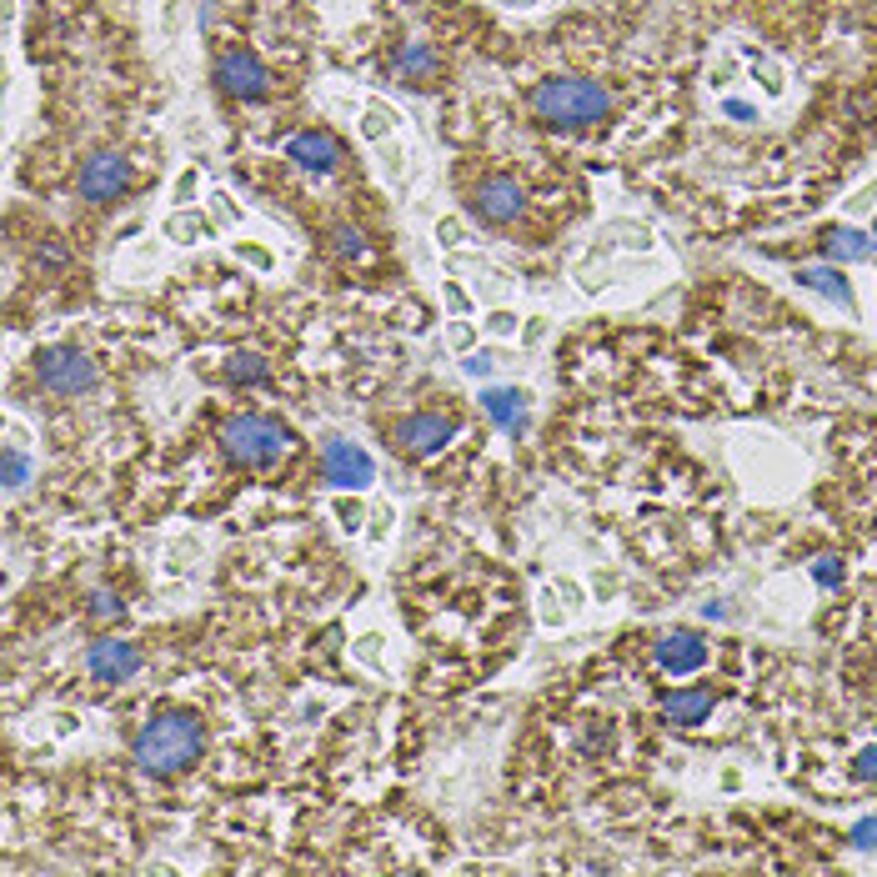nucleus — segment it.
<instances>
[{"mask_svg":"<svg viewBox=\"0 0 877 877\" xmlns=\"http://www.w3.org/2000/svg\"><path fill=\"white\" fill-rule=\"evenodd\" d=\"M226 376L241 381V386H256V381L271 376V366H266V356H256V351H236V356H226Z\"/></svg>","mask_w":877,"mask_h":877,"instance_id":"a211bd4d","label":"nucleus"},{"mask_svg":"<svg viewBox=\"0 0 877 877\" xmlns=\"http://www.w3.org/2000/svg\"><path fill=\"white\" fill-rule=\"evenodd\" d=\"M31 472H36L31 457H21L16 447H6V492H21V487L31 482Z\"/></svg>","mask_w":877,"mask_h":877,"instance_id":"6ab92c4d","label":"nucleus"},{"mask_svg":"<svg viewBox=\"0 0 877 877\" xmlns=\"http://www.w3.org/2000/svg\"><path fill=\"white\" fill-rule=\"evenodd\" d=\"M852 842H857V847H867V852H872V847H877V817H862V822H857V827H852Z\"/></svg>","mask_w":877,"mask_h":877,"instance_id":"5701e85b","label":"nucleus"},{"mask_svg":"<svg viewBox=\"0 0 877 877\" xmlns=\"http://www.w3.org/2000/svg\"><path fill=\"white\" fill-rule=\"evenodd\" d=\"M532 111L542 126H562V131H582V126H597L607 121L612 111V96L597 86V81H582V76H552L532 91Z\"/></svg>","mask_w":877,"mask_h":877,"instance_id":"f03ea898","label":"nucleus"},{"mask_svg":"<svg viewBox=\"0 0 877 877\" xmlns=\"http://www.w3.org/2000/svg\"><path fill=\"white\" fill-rule=\"evenodd\" d=\"M797 281H802V286H812V291H822V296H832L837 306H852V286H847V276H842V271H832V266H802V271H797Z\"/></svg>","mask_w":877,"mask_h":877,"instance_id":"2eb2a0df","label":"nucleus"},{"mask_svg":"<svg viewBox=\"0 0 877 877\" xmlns=\"http://www.w3.org/2000/svg\"><path fill=\"white\" fill-rule=\"evenodd\" d=\"M657 662L667 667V672H697L702 662H707V642L697 637V632H672V637H662L657 642Z\"/></svg>","mask_w":877,"mask_h":877,"instance_id":"ddd939ff","label":"nucleus"},{"mask_svg":"<svg viewBox=\"0 0 877 877\" xmlns=\"http://www.w3.org/2000/svg\"><path fill=\"white\" fill-rule=\"evenodd\" d=\"M452 436H457V416H447V411H416V416L396 421L391 447L406 452V457H436Z\"/></svg>","mask_w":877,"mask_h":877,"instance_id":"39448f33","label":"nucleus"},{"mask_svg":"<svg viewBox=\"0 0 877 877\" xmlns=\"http://www.w3.org/2000/svg\"><path fill=\"white\" fill-rule=\"evenodd\" d=\"M86 672H91L96 682H131V677L141 672V647H136V642H121V637H101V642H91V652H86Z\"/></svg>","mask_w":877,"mask_h":877,"instance_id":"9d476101","label":"nucleus"},{"mask_svg":"<svg viewBox=\"0 0 877 877\" xmlns=\"http://www.w3.org/2000/svg\"><path fill=\"white\" fill-rule=\"evenodd\" d=\"M812 577H817V587H837V582H842V562H837V557H817V562H812Z\"/></svg>","mask_w":877,"mask_h":877,"instance_id":"412c9836","label":"nucleus"},{"mask_svg":"<svg viewBox=\"0 0 877 877\" xmlns=\"http://www.w3.org/2000/svg\"><path fill=\"white\" fill-rule=\"evenodd\" d=\"M36 381L46 391H56V396H81V391H91L101 381V371L76 346H46V351H36Z\"/></svg>","mask_w":877,"mask_h":877,"instance_id":"20e7f679","label":"nucleus"},{"mask_svg":"<svg viewBox=\"0 0 877 877\" xmlns=\"http://www.w3.org/2000/svg\"><path fill=\"white\" fill-rule=\"evenodd\" d=\"M872 241H877V236H872Z\"/></svg>","mask_w":877,"mask_h":877,"instance_id":"cd10ccee","label":"nucleus"},{"mask_svg":"<svg viewBox=\"0 0 877 877\" xmlns=\"http://www.w3.org/2000/svg\"><path fill=\"white\" fill-rule=\"evenodd\" d=\"M331 241H336V251H341L346 261H361V256H366V236H361L356 226H336Z\"/></svg>","mask_w":877,"mask_h":877,"instance_id":"aec40b11","label":"nucleus"},{"mask_svg":"<svg viewBox=\"0 0 877 877\" xmlns=\"http://www.w3.org/2000/svg\"><path fill=\"white\" fill-rule=\"evenodd\" d=\"M396 71H401V76H411V81H426V76L436 71V51H431L426 41H406V46H401V56H396Z\"/></svg>","mask_w":877,"mask_h":877,"instance_id":"f3484780","label":"nucleus"},{"mask_svg":"<svg viewBox=\"0 0 877 877\" xmlns=\"http://www.w3.org/2000/svg\"><path fill=\"white\" fill-rule=\"evenodd\" d=\"M291 447H296L291 431H286L276 416H261V411H241V416H231V421L221 426V452H226L236 467H251V472L276 467Z\"/></svg>","mask_w":877,"mask_h":877,"instance_id":"7ed1b4c3","label":"nucleus"},{"mask_svg":"<svg viewBox=\"0 0 877 877\" xmlns=\"http://www.w3.org/2000/svg\"><path fill=\"white\" fill-rule=\"evenodd\" d=\"M472 206H477V216H482V221L507 226V221H517V216H522L527 191L517 186V176H482V181H477V191H472Z\"/></svg>","mask_w":877,"mask_h":877,"instance_id":"1a4fd4ad","label":"nucleus"},{"mask_svg":"<svg viewBox=\"0 0 877 877\" xmlns=\"http://www.w3.org/2000/svg\"><path fill=\"white\" fill-rule=\"evenodd\" d=\"M216 81L236 101H266L271 96V71L256 61V51H226L216 66Z\"/></svg>","mask_w":877,"mask_h":877,"instance_id":"423d86ee","label":"nucleus"},{"mask_svg":"<svg viewBox=\"0 0 877 877\" xmlns=\"http://www.w3.org/2000/svg\"><path fill=\"white\" fill-rule=\"evenodd\" d=\"M492 366H497V356H492V351H477V356L467 361V371H472V376H487Z\"/></svg>","mask_w":877,"mask_h":877,"instance_id":"393cba45","label":"nucleus"},{"mask_svg":"<svg viewBox=\"0 0 877 877\" xmlns=\"http://www.w3.org/2000/svg\"><path fill=\"white\" fill-rule=\"evenodd\" d=\"M482 411L502 426V431H522L527 426V391H517V386H487L482 391Z\"/></svg>","mask_w":877,"mask_h":877,"instance_id":"f8f14e48","label":"nucleus"},{"mask_svg":"<svg viewBox=\"0 0 877 877\" xmlns=\"http://www.w3.org/2000/svg\"><path fill=\"white\" fill-rule=\"evenodd\" d=\"M286 161H296V166L311 171V176H331L336 161H341V146H336L326 131H296V136L286 141Z\"/></svg>","mask_w":877,"mask_h":877,"instance_id":"9b49d317","label":"nucleus"},{"mask_svg":"<svg viewBox=\"0 0 877 877\" xmlns=\"http://www.w3.org/2000/svg\"><path fill=\"white\" fill-rule=\"evenodd\" d=\"M487 326H492V331H497V336H507V331H517V321H512V316H507V311H497V316H492V321H487Z\"/></svg>","mask_w":877,"mask_h":877,"instance_id":"a878e982","label":"nucleus"},{"mask_svg":"<svg viewBox=\"0 0 877 877\" xmlns=\"http://www.w3.org/2000/svg\"><path fill=\"white\" fill-rule=\"evenodd\" d=\"M822 246H827L832 261H867V256H872V236H862V231H852V226H837Z\"/></svg>","mask_w":877,"mask_h":877,"instance_id":"dca6fc26","label":"nucleus"},{"mask_svg":"<svg viewBox=\"0 0 877 877\" xmlns=\"http://www.w3.org/2000/svg\"><path fill=\"white\" fill-rule=\"evenodd\" d=\"M126 186H131V161H121L116 151L91 156V161L81 166V176H76V191H81V201H91V206L116 201Z\"/></svg>","mask_w":877,"mask_h":877,"instance_id":"0eeeda50","label":"nucleus"},{"mask_svg":"<svg viewBox=\"0 0 877 877\" xmlns=\"http://www.w3.org/2000/svg\"><path fill=\"white\" fill-rule=\"evenodd\" d=\"M321 472H326V482L341 487V492H361V487L376 482V462H371L356 442H326V447H321Z\"/></svg>","mask_w":877,"mask_h":877,"instance_id":"6e6552de","label":"nucleus"},{"mask_svg":"<svg viewBox=\"0 0 877 877\" xmlns=\"http://www.w3.org/2000/svg\"><path fill=\"white\" fill-rule=\"evenodd\" d=\"M707 712H712V692H707V687L672 692V697H667V707H662V717H667V722H677V727H697V722H707Z\"/></svg>","mask_w":877,"mask_h":877,"instance_id":"4468645a","label":"nucleus"},{"mask_svg":"<svg viewBox=\"0 0 877 877\" xmlns=\"http://www.w3.org/2000/svg\"><path fill=\"white\" fill-rule=\"evenodd\" d=\"M206 747V727L196 712H166V717H151L136 737V762L156 777H171V772H186Z\"/></svg>","mask_w":877,"mask_h":877,"instance_id":"f257e3e1","label":"nucleus"},{"mask_svg":"<svg viewBox=\"0 0 877 877\" xmlns=\"http://www.w3.org/2000/svg\"><path fill=\"white\" fill-rule=\"evenodd\" d=\"M91 617H101V622H106V617H121V597H116V592H96V597H91Z\"/></svg>","mask_w":877,"mask_h":877,"instance_id":"4be33fe9","label":"nucleus"},{"mask_svg":"<svg viewBox=\"0 0 877 877\" xmlns=\"http://www.w3.org/2000/svg\"><path fill=\"white\" fill-rule=\"evenodd\" d=\"M862 782H877V747H867L862 757H857V767H852Z\"/></svg>","mask_w":877,"mask_h":877,"instance_id":"b1692460","label":"nucleus"},{"mask_svg":"<svg viewBox=\"0 0 877 877\" xmlns=\"http://www.w3.org/2000/svg\"><path fill=\"white\" fill-rule=\"evenodd\" d=\"M727 116H737V121H752V106H742V101H727Z\"/></svg>","mask_w":877,"mask_h":877,"instance_id":"bb28decb","label":"nucleus"}]
</instances>
